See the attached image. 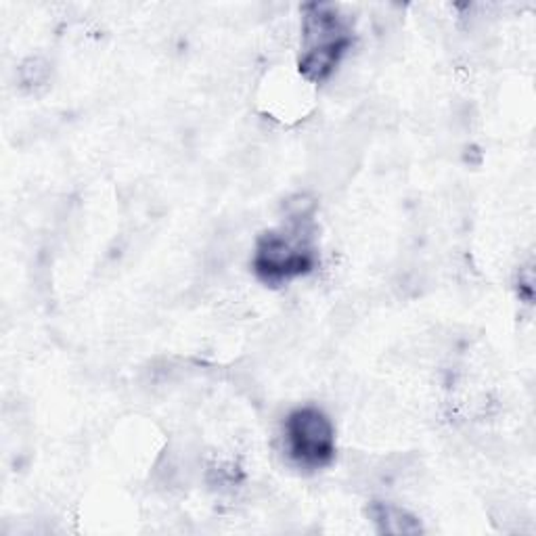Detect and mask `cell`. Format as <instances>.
<instances>
[{"instance_id":"cell-1","label":"cell","mask_w":536,"mask_h":536,"mask_svg":"<svg viewBox=\"0 0 536 536\" xmlns=\"http://www.w3.org/2000/svg\"><path fill=\"white\" fill-rule=\"evenodd\" d=\"M292 452L304 463H325L332 455L333 429L321 411H298L287 421Z\"/></svg>"},{"instance_id":"cell-2","label":"cell","mask_w":536,"mask_h":536,"mask_svg":"<svg viewBox=\"0 0 536 536\" xmlns=\"http://www.w3.org/2000/svg\"><path fill=\"white\" fill-rule=\"evenodd\" d=\"M371 517H373L377 532L381 534H420L421 524L413 514L406 509H400L396 505L375 503L371 508Z\"/></svg>"},{"instance_id":"cell-3","label":"cell","mask_w":536,"mask_h":536,"mask_svg":"<svg viewBox=\"0 0 536 536\" xmlns=\"http://www.w3.org/2000/svg\"><path fill=\"white\" fill-rule=\"evenodd\" d=\"M20 78H21V84L26 88H32V91L34 88L46 86L51 80L49 61H44V59L40 57H29L20 68Z\"/></svg>"},{"instance_id":"cell-4","label":"cell","mask_w":536,"mask_h":536,"mask_svg":"<svg viewBox=\"0 0 536 536\" xmlns=\"http://www.w3.org/2000/svg\"><path fill=\"white\" fill-rule=\"evenodd\" d=\"M312 210H315V202H312V197L302 196V193H298V196L290 197L285 204H283V212H285L287 220L292 222L308 220Z\"/></svg>"}]
</instances>
